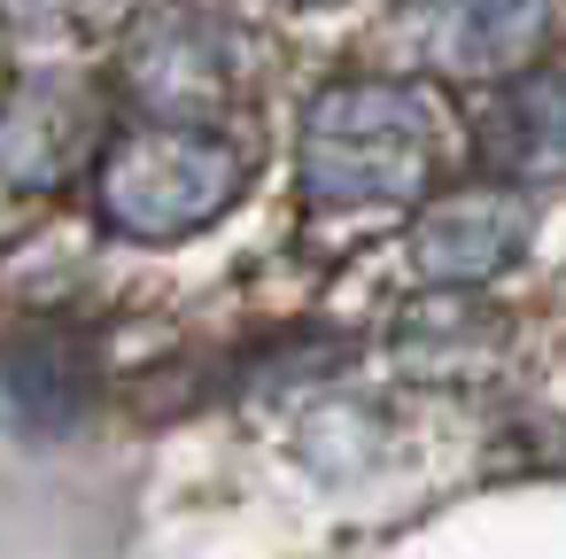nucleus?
<instances>
[{
  "mask_svg": "<svg viewBox=\"0 0 566 559\" xmlns=\"http://www.w3.org/2000/svg\"><path fill=\"white\" fill-rule=\"evenodd\" d=\"M442 164V117L403 79H342L303 117L311 210H396L427 195Z\"/></svg>",
  "mask_w": 566,
  "mask_h": 559,
  "instance_id": "obj_1",
  "label": "nucleus"
},
{
  "mask_svg": "<svg viewBox=\"0 0 566 559\" xmlns=\"http://www.w3.org/2000/svg\"><path fill=\"white\" fill-rule=\"evenodd\" d=\"M94 195L102 218L133 241H187L210 218L233 210L241 195V156L218 133H187V125H140L125 141L102 148L94 164Z\"/></svg>",
  "mask_w": 566,
  "mask_h": 559,
  "instance_id": "obj_2",
  "label": "nucleus"
},
{
  "mask_svg": "<svg viewBox=\"0 0 566 559\" xmlns=\"http://www.w3.org/2000/svg\"><path fill=\"white\" fill-rule=\"evenodd\" d=\"M125 86L156 125H187L202 133L210 110H226L241 94L249 71V32L202 0H156V9L125 32Z\"/></svg>",
  "mask_w": 566,
  "mask_h": 559,
  "instance_id": "obj_3",
  "label": "nucleus"
},
{
  "mask_svg": "<svg viewBox=\"0 0 566 559\" xmlns=\"http://www.w3.org/2000/svg\"><path fill=\"white\" fill-rule=\"evenodd\" d=\"M102 164V102L71 71H32L0 102V179L9 187H63Z\"/></svg>",
  "mask_w": 566,
  "mask_h": 559,
  "instance_id": "obj_4",
  "label": "nucleus"
},
{
  "mask_svg": "<svg viewBox=\"0 0 566 559\" xmlns=\"http://www.w3.org/2000/svg\"><path fill=\"white\" fill-rule=\"evenodd\" d=\"M551 24V0H403L396 9V40L427 63V71H512Z\"/></svg>",
  "mask_w": 566,
  "mask_h": 559,
  "instance_id": "obj_5",
  "label": "nucleus"
},
{
  "mask_svg": "<svg viewBox=\"0 0 566 559\" xmlns=\"http://www.w3.org/2000/svg\"><path fill=\"white\" fill-rule=\"evenodd\" d=\"M527 249V203L512 187H465L442 195L411 226V272L427 288H481Z\"/></svg>",
  "mask_w": 566,
  "mask_h": 559,
  "instance_id": "obj_6",
  "label": "nucleus"
},
{
  "mask_svg": "<svg viewBox=\"0 0 566 559\" xmlns=\"http://www.w3.org/2000/svg\"><path fill=\"white\" fill-rule=\"evenodd\" d=\"M473 156L496 187H551L566 179V71H520L473 110Z\"/></svg>",
  "mask_w": 566,
  "mask_h": 559,
  "instance_id": "obj_7",
  "label": "nucleus"
},
{
  "mask_svg": "<svg viewBox=\"0 0 566 559\" xmlns=\"http://www.w3.org/2000/svg\"><path fill=\"white\" fill-rule=\"evenodd\" d=\"M94 404V358L86 342L55 334V327H32L17 342H0V420H9L17 435H71Z\"/></svg>",
  "mask_w": 566,
  "mask_h": 559,
  "instance_id": "obj_8",
  "label": "nucleus"
},
{
  "mask_svg": "<svg viewBox=\"0 0 566 559\" xmlns=\"http://www.w3.org/2000/svg\"><path fill=\"white\" fill-rule=\"evenodd\" d=\"M9 17H24V24H63V17H86V9H102V0H0Z\"/></svg>",
  "mask_w": 566,
  "mask_h": 559,
  "instance_id": "obj_9",
  "label": "nucleus"
}]
</instances>
